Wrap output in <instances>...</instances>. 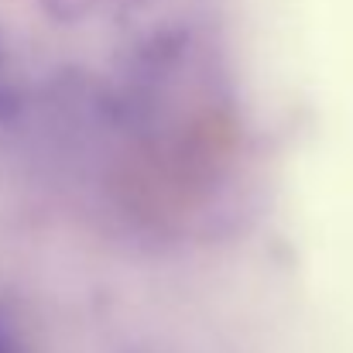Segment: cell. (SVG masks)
<instances>
[]
</instances>
